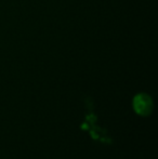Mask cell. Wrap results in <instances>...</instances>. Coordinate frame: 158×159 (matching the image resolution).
Instances as JSON below:
<instances>
[{
    "mask_svg": "<svg viewBox=\"0 0 158 159\" xmlns=\"http://www.w3.org/2000/svg\"><path fill=\"white\" fill-rule=\"evenodd\" d=\"M153 107H154V104H153L152 98L150 95L140 93L133 98V108H134L135 113L139 115L148 116L152 113Z\"/></svg>",
    "mask_w": 158,
    "mask_h": 159,
    "instance_id": "cell-1",
    "label": "cell"
}]
</instances>
